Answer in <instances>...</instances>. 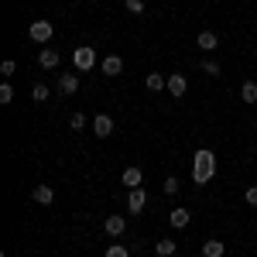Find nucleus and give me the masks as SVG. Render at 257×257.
Here are the masks:
<instances>
[{
  "instance_id": "6",
  "label": "nucleus",
  "mask_w": 257,
  "mask_h": 257,
  "mask_svg": "<svg viewBox=\"0 0 257 257\" xmlns=\"http://www.w3.org/2000/svg\"><path fill=\"white\" fill-rule=\"evenodd\" d=\"M123 226H127V219H123V216H117V213L103 219V230H106L110 237H120V233H123Z\"/></svg>"
},
{
  "instance_id": "23",
  "label": "nucleus",
  "mask_w": 257,
  "mask_h": 257,
  "mask_svg": "<svg viewBox=\"0 0 257 257\" xmlns=\"http://www.w3.org/2000/svg\"><path fill=\"white\" fill-rule=\"evenodd\" d=\"M106 257H131V254H127V247L113 243V247H106Z\"/></svg>"
},
{
  "instance_id": "16",
  "label": "nucleus",
  "mask_w": 257,
  "mask_h": 257,
  "mask_svg": "<svg viewBox=\"0 0 257 257\" xmlns=\"http://www.w3.org/2000/svg\"><path fill=\"white\" fill-rule=\"evenodd\" d=\"M199 48H202V52H213V48H216V45H219V38H216V35H213V31H199Z\"/></svg>"
},
{
  "instance_id": "9",
  "label": "nucleus",
  "mask_w": 257,
  "mask_h": 257,
  "mask_svg": "<svg viewBox=\"0 0 257 257\" xmlns=\"http://www.w3.org/2000/svg\"><path fill=\"white\" fill-rule=\"evenodd\" d=\"M31 196H35V202H41V206H52V202H55V189H52V185H35Z\"/></svg>"
},
{
  "instance_id": "14",
  "label": "nucleus",
  "mask_w": 257,
  "mask_h": 257,
  "mask_svg": "<svg viewBox=\"0 0 257 257\" xmlns=\"http://www.w3.org/2000/svg\"><path fill=\"white\" fill-rule=\"evenodd\" d=\"M144 86H148L151 93H161V89H168V76H161V72H151V76L144 79Z\"/></svg>"
},
{
  "instance_id": "11",
  "label": "nucleus",
  "mask_w": 257,
  "mask_h": 257,
  "mask_svg": "<svg viewBox=\"0 0 257 257\" xmlns=\"http://www.w3.org/2000/svg\"><path fill=\"white\" fill-rule=\"evenodd\" d=\"M226 254V243L223 240H206L202 243V257H223Z\"/></svg>"
},
{
  "instance_id": "25",
  "label": "nucleus",
  "mask_w": 257,
  "mask_h": 257,
  "mask_svg": "<svg viewBox=\"0 0 257 257\" xmlns=\"http://www.w3.org/2000/svg\"><path fill=\"white\" fill-rule=\"evenodd\" d=\"M69 123H72V131H82V127H86V117H82V113H72Z\"/></svg>"
},
{
  "instance_id": "18",
  "label": "nucleus",
  "mask_w": 257,
  "mask_h": 257,
  "mask_svg": "<svg viewBox=\"0 0 257 257\" xmlns=\"http://www.w3.org/2000/svg\"><path fill=\"white\" fill-rule=\"evenodd\" d=\"M240 99L243 103H257V82H243L240 86Z\"/></svg>"
},
{
  "instance_id": "22",
  "label": "nucleus",
  "mask_w": 257,
  "mask_h": 257,
  "mask_svg": "<svg viewBox=\"0 0 257 257\" xmlns=\"http://www.w3.org/2000/svg\"><path fill=\"white\" fill-rule=\"evenodd\" d=\"M123 7H127L131 14H144V0H123Z\"/></svg>"
},
{
  "instance_id": "7",
  "label": "nucleus",
  "mask_w": 257,
  "mask_h": 257,
  "mask_svg": "<svg viewBox=\"0 0 257 257\" xmlns=\"http://www.w3.org/2000/svg\"><path fill=\"white\" fill-rule=\"evenodd\" d=\"M59 62H62V55L55 52V48H41V52H38V65H41V69H55Z\"/></svg>"
},
{
  "instance_id": "10",
  "label": "nucleus",
  "mask_w": 257,
  "mask_h": 257,
  "mask_svg": "<svg viewBox=\"0 0 257 257\" xmlns=\"http://www.w3.org/2000/svg\"><path fill=\"white\" fill-rule=\"evenodd\" d=\"M79 89V76H59V93L62 96H72Z\"/></svg>"
},
{
  "instance_id": "19",
  "label": "nucleus",
  "mask_w": 257,
  "mask_h": 257,
  "mask_svg": "<svg viewBox=\"0 0 257 257\" xmlns=\"http://www.w3.org/2000/svg\"><path fill=\"white\" fill-rule=\"evenodd\" d=\"M0 103H14V86H11V82L0 86Z\"/></svg>"
},
{
  "instance_id": "1",
  "label": "nucleus",
  "mask_w": 257,
  "mask_h": 257,
  "mask_svg": "<svg viewBox=\"0 0 257 257\" xmlns=\"http://www.w3.org/2000/svg\"><path fill=\"white\" fill-rule=\"evenodd\" d=\"M213 175H216V155L209 148H202L192 158V178H196L199 185H206V182H213Z\"/></svg>"
},
{
  "instance_id": "8",
  "label": "nucleus",
  "mask_w": 257,
  "mask_h": 257,
  "mask_svg": "<svg viewBox=\"0 0 257 257\" xmlns=\"http://www.w3.org/2000/svg\"><path fill=\"white\" fill-rule=\"evenodd\" d=\"M185 89H189V79H185L182 72L168 76V93H172V96H185Z\"/></svg>"
},
{
  "instance_id": "3",
  "label": "nucleus",
  "mask_w": 257,
  "mask_h": 257,
  "mask_svg": "<svg viewBox=\"0 0 257 257\" xmlns=\"http://www.w3.org/2000/svg\"><path fill=\"white\" fill-rule=\"evenodd\" d=\"M72 62H76V69H79V72H89V69L96 65V48H86V45L76 48V52H72Z\"/></svg>"
},
{
  "instance_id": "15",
  "label": "nucleus",
  "mask_w": 257,
  "mask_h": 257,
  "mask_svg": "<svg viewBox=\"0 0 257 257\" xmlns=\"http://www.w3.org/2000/svg\"><path fill=\"white\" fill-rule=\"evenodd\" d=\"M172 226H175V230H185V226H189V219H192V213H189V209H172Z\"/></svg>"
},
{
  "instance_id": "24",
  "label": "nucleus",
  "mask_w": 257,
  "mask_h": 257,
  "mask_svg": "<svg viewBox=\"0 0 257 257\" xmlns=\"http://www.w3.org/2000/svg\"><path fill=\"white\" fill-rule=\"evenodd\" d=\"M14 69H18V65H14L11 59H7V62H0V76H14Z\"/></svg>"
},
{
  "instance_id": "20",
  "label": "nucleus",
  "mask_w": 257,
  "mask_h": 257,
  "mask_svg": "<svg viewBox=\"0 0 257 257\" xmlns=\"http://www.w3.org/2000/svg\"><path fill=\"white\" fill-rule=\"evenodd\" d=\"M178 189H182V182H178L175 175H172V178H165V192H168V196H178Z\"/></svg>"
},
{
  "instance_id": "26",
  "label": "nucleus",
  "mask_w": 257,
  "mask_h": 257,
  "mask_svg": "<svg viewBox=\"0 0 257 257\" xmlns=\"http://www.w3.org/2000/svg\"><path fill=\"white\" fill-rule=\"evenodd\" d=\"M202 69H206L209 76H219V65H216V62H213V59H206V62H202Z\"/></svg>"
},
{
  "instance_id": "4",
  "label": "nucleus",
  "mask_w": 257,
  "mask_h": 257,
  "mask_svg": "<svg viewBox=\"0 0 257 257\" xmlns=\"http://www.w3.org/2000/svg\"><path fill=\"white\" fill-rule=\"evenodd\" d=\"M144 202H148V196H144V189H131V192H127V209H131V216H138V213H144Z\"/></svg>"
},
{
  "instance_id": "27",
  "label": "nucleus",
  "mask_w": 257,
  "mask_h": 257,
  "mask_svg": "<svg viewBox=\"0 0 257 257\" xmlns=\"http://www.w3.org/2000/svg\"><path fill=\"white\" fill-rule=\"evenodd\" d=\"M247 206H257V185L247 189Z\"/></svg>"
},
{
  "instance_id": "5",
  "label": "nucleus",
  "mask_w": 257,
  "mask_h": 257,
  "mask_svg": "<svg viewBox=\"0 0 257 257\" xmlns=\"http://www.w3.org/2000/svg\"><path fill=\"white\" fill-rule=\"evenodd\" d=\"M93 134H96V138H110V134H113V120L106 117V113H99V117L93 120Z\"/></svg>"
},
{
  "instance_id": "17",
  "label": "nucleus",
  "mask_w": 257,
  "mask_h": 257,
  "mask_svg": "<svg viewBox=\"0 0 257 257\" xmlns=\"http://www.w3.org/2000/svg\"><path fill=\"white\" fill-rule=\"evenodd\" d=\"M175 247H178L175 240H158V243H155V254H158V257H172V254H175Z\"/></svg>"
},
{
  "instance_id": "13",
  "label": "nucleus",
  "mask_w": 257,
  "mask_h": 257,
  "mask_svg": "<svg viewBox=\"0 0 257 257\" xmlns=\"http://www.w3.org/2000/svg\"><path fill=\"white\" fill-rule=\"evenodd\" d=\"M141 182H144L141 168H134V165H131V168H123V185H127V189H141Z\"/></svg>"
},
{
  "instance_id": "12",
  "label": "nucleus",
  "mask_w": 257,
  "mask_h": 257,
  "mask_svg": "<svg viewBox=\"0 0 257 257\" xmlns=\"http://www.w3.org/2000/svg\"><path fill=\"white\" fill-rule=\"evenodd\" d=\"M120 69H123V59L120 55H106L103 59V76H120Z\"/></svg>"
},
{
  "instance_id": "2",
  "label": "nucleus",
  "mask_w": 257,
  "mask_h": 257,
  "mask_svg": "<svg viewBox=\"0 0 257 257\" xmlns=\"http://www.w3.org/2000/svg\"><path fill=\"white\" fill-rule=\"evenodd\" d=\"M28 35H31V41H38V45H48L52 35H55V28H52V21H31Z\"/></svg>"
},
{
  "instance_id": "21",
  "label": "nucleus",
  "mask_w": 257,
  "mask_h": 257,
  "mask_svg": "<svg viewBox=\"0 0 257 257\" xmlns=\"http://www.w3.org/2000/svg\"><path fill=\"white\" fill-rule=\"evenodd\" d=\"M31 96H35V103H45V99H48V86H35V89H31Z\"/></svg>"
}]
</instances>
